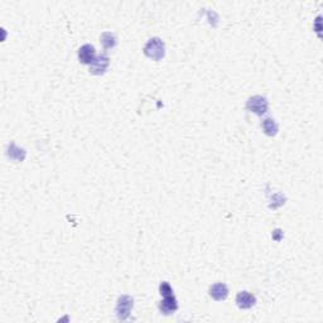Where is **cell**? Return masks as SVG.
<instances>
[{
  "label": "cell",
  "instance_id": "obj_10",
  "mask_svg": "<svg viewBox=\"0 0 323 323\" xmlns=\"http://www.w3.org/2000/svg\"><path fill=\"white\" fill-rule=\"evenodd\" d=\"M261 127H263L264 133L267 134V135H269V137H275L278 134V130H279L277 121L274 120L273 118L264 119L263 123H261Z\"/></svg>",
  "mask_w": 323,
  "mask_h": 323
},
{
  "label": "cell",
  "instance_id": "obj_4",
  "mask_svg": "<svg viewBox=\"0 0 323 323\" xmlns=\"http://www.w3.org/2000/svg\"><path fill=\"white\" fill-rule=\"evenodd\" d=\"M110 58L108 54L103 53V54H99L96 56V58L93 59V62L90 65V73L91 75H104L109 67Z\"/></svg>",
  "mask_w": 323,
  "mask_h": 323
},
{
  "label": "cell",
  "instance_id": "obj_12",
  "mask_svg": "<svg viewBox=\"0 0 323 323\" xmlns=\"http://www.w3.org/2000/svg\"><path fill=\"white\" fill-rule=\"evenodd\" d=\"M159 292H161V294L163 295V297H165V295L173 294V289H172V287L169 286V283L163 282L161 286H159Z\"/></svg>",
  "mask_w": 323,
  "mask_h": 323
},
{
  "label": "cell",
  "instance_id": "obj_5",
  "mask_svg": "<svg viewBox=\"0 0 323 323\" xmlns=\"http://www.w3.org/2000/svg\"><path fill=\"white\" fill-rule=\"evenodd\" d=\"M178 309V302L174 297V294H169L163 297V301L159 303V311L164 316L173 314Z\"/></svg>",
  "mask_w": 323,
  "mask_h": 323
},
{
  "label": "cell",
  "instance_id": "obj_2",
  "mask_svg": "<svg viewBox=\"0 0 323 323\" xmlns=\"http://www.w3.org/2000/svg\"><path fill=\"white\" fill-rule=\"evenodd\" d=\"M134 307V299L130 295H120L118 299V305H116V316L119 320L125 321L129 318L131 313V309Z\"/></svg>",
  "mask_w": 323,
  "mask_h": 323
},
{
  "label": "cell",
  "instance_id": "obj_9",
  "mask_svg": "<svg viewBox=\"0 0 323 323\" xmlns=\"http://www.w3.org/2000/svg\"><path fill=\"white\" fill-rule=\"evenodd\" d=\"M6 156L9 157L10 161L19 163V162L24 161L27 153H25V150L23 149V148H19V146H17L14 143H10L9 145H8Z\"/></svg>",
  "mask_w": 323,
  "mask_h": 323
},
{
  "label": "cell",
  "instance_id": "obj_1",
  "mask_svg": "<svg viewBox=\"0 0 323 323\" xmlns=\"http://www.w3.org/2000/svg\"><path fill=\"white\" fill-rule=\"evenodd\" d=\"M144 54L153 61H161L165 54L164 42L158 37L150 38L144 46Z\"/></svg>",
  "mask_w": 323,
  "mask_h": 323
},
{
  "label": "cell",
  "instance_id": "obj_6",
  "mask_svg": "<svg viewBox=\"0 0 323 323\" xmlns=\"http://www.w3.org/2000/svg\"><path fill=\"white\" fill-rule=\"evenodd\" d=\"M96 58V51L92 44H84L78 50V59L81 63L84 65H91L93 59Z\"/></svg>",
  "mask_w": 323,
  "mask_h": 323
},
{
  "label": "cell",
  "instance_id": "obj_11",
  "mask_svg": "<svg viewBox=\"0 0 323 323\" xmlns=\"http://www.w3.org/2000/svg\"><path fill=\"white\" fill-rule=\"evenodd\" d=\"M100 42H101L105 50H112L116 46V43H118V38L111 32H104L101 37H100Z\"/></svg>",
  "mask_w": 323,
  "mask_h": 323
},
{
  "label": "cell",
  "instance_id": "obj_3",
  "mask_svg": "<svg viewBox=\"0 0 323 323\" xmlns=\"http://www.w3.org/2000/svg\"><path fill=\"white\" fill-rule=\"evenodd\" d=\"M268 108H269L268 100L264 96H260V95H255V96L250 97L246 101V110L254 112L256 115L265 114L268 111Z\"/></svg>",
  "mask_w": 323,
  "mask_h": 323
},
{
  "label": "cell",
  "instance_id": "obj_7",
  "mask_svg": "<svg viewBox=\"0 0 323 323\" xmlns=\"http://www.w3.org/2000/svg\"><path fill=\"white\" fill-rule=\"evenodd\" d=\"M256 303V298H255V295L251 294L250 292H240L237 293L236 295V305L237 307L241 308V309H250L252 308Z\"/></svg>",
  "mask_w": 323,
  "mask_h": 323
},
{
  "label": "cell",
  "instance_id": "obj_8",
  "mask_svg": "<svg viewBox=\"0 0 323 323\" xmlns=\"http://www.w3.org/2000/svg\"><path fill=\"white\" fill-rule=\"evenodd\" d=\"M208 293H210L211 298H214L215 301L222 302L229 297V288L224 283H216V284L210 287Z\"/></svg>",
  "mask_w": 323,
  "mask_h": 323
}]
</instances>
